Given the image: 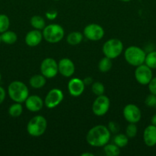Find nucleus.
Instances as JSON below:
<instances>
[{
  "label": "nucleus",
  "instance_id": "1",
  "mask_svg": "<svg viewBox=\"0 0 156 156\" xmlns=\"http://www.w3.org/2000/svg\"><path fill=\"white\" fill-rule=\"evenodd\" d=\"M111 133L104 125H96L88 131L86 136L87 143L93 147H103L109 143Z\"/></svg>",
  "mask_w": 156,
  "mask_h": 156
},
{
  "label": "nucleus",
  "instance_id": "2",
  "mask_svg": "<svg viewBox=\"0 0 156 156\" xmlns=\"http://www.w3.org/2000/svg\"><path fill=\"white\" fill-rule=\"evenodd\" d=\"M8 94L13 101L22 104L28 97L29 90L24 82L13 81L8 87Z\"/></svg>",
  "mask_w": 156,
  "mask_h": 156
},
{
  "label": "nucleus",
  "instance_id": "3",
  "mask_svg": "<svg viewBox=\"0 0 156 156\" xmlns=\"http://www.w3.org/2000/svg\"><path fill=\"white\" fill-rule=\"evenodd\" d=\"M145 52L137 46H129L124 52L125 61L132 66H139L145 63Z\"/></svg>",
  "mask_w": 156,
  "mask_h": 156
},
{
  "label": "nucleus",
  "instance_id": "4",
  "mask_svg": "<svg viewBox=\"0 0 156 156\" xmlns=\"http://www.w3.org/2000/svg\"><path fill=\"white\" fill-rule=\"evenodd\" d=\"M47 127V121L44 117L36 115L32 117L27 124V132L33 137H38L45 133Z\"/></svg>",
  "mask_w": 156,
  "mask_h": 156
},
{
  "label": "nucleus",
  "instance_id": "5",
  "mask_svg": "<svg viewBox=\"0 0 156 156\" xmlns=\"http://www.w3.org/2000/svg\"><path fill=\"white\" fill-rule=\"evenodd\" d=\"M43 38L50 44H57L62 41L64 37V30L58 24H50L42 30Z\"/></svg>",
  "mask_w": 156,
  "mask_h": 156
},
{
  "label": "nucleus",
  "instance_id": "6",
  "mask_svg": "<svg viewBox=\"0 0 156 156\" xmlns=\"http://www.w3.org/2000/svg\"><path fill=\"white\" fill-rule=\"evenodd\" d=\"M102 50L104 56L111 59H116L122 53L123 44L119 39L112 38L104 43Z\"/></svg>",
  "mask_w": 156,
  "mask_h": 156
},
{
  "label": "nucleus",
  "instance_id": "7",
  "mask_svg": "<svg viewBox=\"0 0 156 156\" xmlns=\"http://www.w3.org/2000/svg\"><path fill=\"white\" fill-rule=\"evenodd\" d=\"M41 74L46 79H53L58 73V62L53 58L47 57L43 59L40 66Z\"/></svg>",
  "mask_w": 156,
  "mask_h": 156
},
{
  "label": "nucleus",
  "instance_id": "8",
  "mask_svg": "<svg viewBox=\"0 0 156 156\" xmlns=\"http://www.w3.org/2000/svg\"><path fill=\"white\" fill-rule=\"evenodd\" d=\"M110 107V100L107 96L102 95L96 96V99L92 105L93 113L97 117H102L107 114Z\"/></svg>",
  "mask_w": 156,
  "mask_h": 156
},
{
  "label": "nucleus",
  "instance_id": "9",
  "mask_svg": "<svg viewBox=\"0 0 156 156\" xmlns=\"http://www.w3.org/2000/svg\"><path fill=\"white\" fill-rule=\"evenodd\" d=\"M83 34L87 39L92 41H98L103 37L105 31L102 26L92 23L84 27Z\"/></svg>",
  "mask_w": 156,
  "mask_h": 156
},
{
  "label": "nucleus",
  "instance_id": "10",
  "mask_svg": "<svg viewBox=\"0 0 156 156\" xmlns=\"http://www.w3.org/2000/svg\"><path fill=\"white\" fill-rule=\"evenodd\" d=\"M135 78L138 83L142 85H148L153 78L152 69L145 63L136 66L135 70Z\"/></svg>",
  "mask_w": 156,
  "mask_h": 156
},
{
  "label": "nucleus",
  "instance_id": "11",
  "mask_svg": "<svg viewBox=\"0 0 156 156\" xmlns=\"http://www.w3.org/2000/svg\"><path fill=\"white\" fill-rule=\"evenodd\" d=\"M64 100V93L59 88H52L47 92L44 98V105L49 109L58 107Z\"/></svg>",
  "mask_w": 156,
  "mask_h": 156
},
{
  "label": "nucleus",
  "instance_id": "12",
  "mask_svg": "<svg viewBox=\"0 0 156 156\" xmlns=\"http://www.w3.org/2000/svg\"><path fill=\"white\" fill-rule=\"evenodd\" d=\"M123 117L128 123H137L142 118V112L139 107L133 104H128L123 108Z\"/></svg>",
  "mask_w": 156,
  "mask_h": 156
},
{
  "label": "nucleus",
  "instance_id": "13",
  "mask_svg": "<svg viewBox=\"0 0 156 156\" xmlns=\"http://www.w3.org/2000/svg\"><path fill=\"white\" fill-rule=\"evenodd\" d=\"M75 66L69 58H63L58 62V73L62 76L70 78L74 74Z\"/></svg>",
  "mask_w": 156,
  "mask_h": 156
},
{
  "label": "nucleus",
  "instance_id": "14",
  "mask_svg": "<svg viewBox=\"0 0 156 156\" xmlns=\"http://www.w3.org/2000/svg\"><path fill=\"white\" fill-rule=\"evenodd\" d=\"M85 84L84 81L78 78H72L68 82L67 89L69 93L73 97H79L85 90Z\"/></svg>",
  "mask_w": 156,
  "mask_h": 156
},
{
  "label": "nucleus",
  "instance_id": "15",
  "mask_svg": "<svg viewBox=\"0 0 156 156\" xmlns=\"http://www.w3.org/2000/svg\"><path fill=\"white\" fill-rule=\"evenodd\" d=\"M25 108L31 112H38L43 108L44 105V101L37 94L28 95L24 101Z\"/></svg>",
  "mask_w": 156,
  "mask_h": 156
},
{
  "label": "nucleus",
  "instance_id": "16",
  "mask_svg": "<svg viewBox=\"0 0 156 156\" xmlns=\"http://www.w3.org/2000/svg\"><path fill=\"white\" fill-rule=\"evenodd\" d=\"M43 34L41 30L34 29V30H30L26 34L24 41L28 47H35L41 44Z\"/></svg>",
  "mask_w": 156,
  "mask_h": 156
},
{
  "label": "nucleus",
  "instance_id": "17",
  "mask_svg": "<svg viewBox=\"0 0 156 156\" xmlns=\"http://www.w3.org/2000/svg\"><path fill=\"white\" fill-rule=\"evenodd\" d=\"M143 141L148 147H153L156 145V126L148 125L143 132Z\"/></svg>",
  "mask_w": 156,
  "mask_h": 156
},
{
  "label": "nucleus",
  "instance_id": "18",
  "mask_svg": "<svg viewBox=\"0 0 156 156\" xmlns=\"http://www.w3.org/2000/svg\"><path fill=\"white\" fill-rule=\"evenodd\" d=\"M47 79L42 74H36L32 76L29 79V85L35 89H40L45 85Z\"/></svg>",
  "mask_w": 156,
  "mask_h": 156
},
{
  "label": "nucleus",
  "instance_id": "19",
  "mask_svg": "<svg viewBox=\"0 0 156 156\" xmlns=\"http://www.w3.org/2000/svg\"><path fill=\"white\" fill-rule=\"evenodd\" d=\"M84 38V34L78 31L70 32L67 37V42L70 45L76 46L80 44Z\"/></svg>",
  "mask_w": 156,
  "mask_h": 156
},
{
  "label": "nucleus",
  "instance_id": "20",
  "mask_svg": "<svg viewBox=\"0 0 156 156\" xmlns=\"http://www.w3.org/2000/svg\"><path fill=\"white\" fill-rule=\"evenodd\" d=\"M0 36H1L2 42L6 44H13L18 40V36H17L16 33L12 30H7L6 31L2 33Z\"/></svg>",
  "mask_w": 156,
  "mask_h": 156
},
{
  "label": "nucleus",
  "instance_id": "21",
  "mask_svg": "<svg viewBox=\"0 0 156 156\" xmlns=\"http://www.w3.org/2000/svg\"><path fill=\"white\" fill-rule=\"evenodd\" d=\"M30 24L34 29L42 30L46 26L45 21L42 17L39 15H34L30 20Z\"/></svg>",
  "mask_w": 156,
  "mask_h": 156
},
{
  "label": "nucleus",
  "instance_id": "22",
  "mask_svg": "<svg viewBox=\"0 0 156 156\" xmlns=\"http://www.w3.org/2000/svg\"><path fill=\"white\" fill-rule=\"evenodd\" d=\"M112 66H113L112 59L106 56H104L99 60V64H98V69L101 73H107L111 69Z\"/></svg>",
  "mask_w": 156,
  "mask_h": 156
},
{
  "label": "nucleus",
  "instance_id": "23",
  "mask_svg": "<svg viewBox=\"0 0 156 156\" xmlns=\"http://www.w3.org/2000/svg\"><path fill=\"white\" fill-rule=\"evenodd\" d=\"M103 150L106 156H118L120 154V148L114 143L109 144L108 143L103 146Z\"/></svg>",
  "mask_w": 156,
  "mask_h": 156
},
{
  "label": "nucleus",
  "instance_id": "24",
  "mask_svg": "<svg viewBox=\"0 0 156 156\" xmlns=\"http://www.w3.org/2000/svg\"><path fill=\"white\" fill-rule=\"evenodd\" d=\"M23 112V107L21 103L15 102L9 108V114L12 117H18Z\"/></svg>",
  "mask_w": 156,
  "mask_h": 156
},
{
  "label": "nucleus",
  "instance_id": "25",
  "mask_svg": "<svg viewBox=\"0 0 156 156\" xmlns=\"http://www.w3.org/2000/svg\"><path fill=\"white\" fill-rule=\"evenodd\" d=\"M114 144L119 146V148H123L128 145V137L125 134L123 133H116L113 139Z\"/></svg>",
  "mask_w": 156,
  "mask_h": 156
},
{
  "label": "nucleus",
  "instance_id": "26",
  "mask_svg": "<svg viewBox=\"0 0 156 156\" xmlns=\"http://www.w3.org/2000/svg\"><path fill=\"white\" fill-rule=\"evenodd\" d=\"M145 64L151 69H156V51H151L146 54L145 59Z\"/></svg>",
  "mask_w": 156,
  "mask_h": 156
},
{
  "label": "nucleus",
  "instance_id": "27",
  "mask_svg": "<svg viewBox=\"0 0 156 156\" xmlns=\"http://www.w3.org/2000/svg\"><path fill=\"white\" fill-rule=\"evenodd\" d=\"M10 26L9 18L5 14H0V34L9 30Z\"/></svg>",
  "mask_w": 156,
  "mask_h": 156
},
{
  "label": "nucleus",
  "instance_id": "28",
  "mask_svg": "<svg viewBox=\"0 0 156 156\" xmlns=\"http://www.w3.org/2000/svg\"><path fill=\"white\" fill-rule=\"evenodd\" d=\"M91 90L92 92L95 95H102V94H104V92H105V87H104L103 84L101 83L100 82H95L92 84Z\"/></svg>",
  "mask_w": 156,
  "mask_h": 156
},
{
  "label": "nucleus",
  "instance_id": "29",
  "mask_svg": "<svg viewBox=\"0 0 156 156\" xmlns=\"http://www.w3.org/2000/svg\"><path fill=\"white\" fill-rule=\"evenodd\" d=\"M138 133V127L136 123H129V124L125 128V135L128 137V139H133L136 137Z\"/></svg>",
  "mask_w": 156,
  "mask_h": 156
},
{
  "label": "nucleus",
  "instance_id": "30",
  "mask_svg": "<svg viewBox=\"0 0 156 156\" xmlns=\"http://www.w3.org/2000/svg\"><path fill=\"white\" fill-rule=\"evenodd\" d=\"M145 104L149 108H153V107H155L156 105V95L153 94H150L145 98Z\"/></svg>",
  "mask_w": 156,
  "mask_h": 156
},
{
  "label": "nucleus",
  "instance_id": "31",
  "mask_svg": "<svg viewBox=\"0 0 156 156\" xmlns=\"http://www.w3.org/2000/svg\"><path fill=\"white\" fill-rule=\"evenodd\" d=\"M108 129L110 131L111 133H114L116 134L119 133V126L116 122L115 121H110V123H108Z\"/></svg>",
  "mask_w": 156,
  "mask_h": 156
},
{
  "label": "nucleus",
  "instance_id": "32",
  "mask_svg": "<svg viewBox=\"0 0 156 156\" xmlns=\"http://www.w3.org/2000/svg\"><path fill=\"white\" fill-rule=\"evenodd\" d=\"M148 89H149L150 93L156 95V76L153 77L151 80L150 81L149 83L148 84Z\"/></svg>",
  "mask_w": 156,
  "mask_h": 156
},
{
  "label": "nucleus",
  "instance_id": "33",
  "mask_svg": "<svg viewBox=\"0 0 156 156\" xmlns=\"http://www.w3.org/2000/svg\"><path fill=\"white\" fill-rule=\"evenodd\" d=\"M58 12H57L56 10H52V11H48L45 13L46 18H47L50 21H52V20L56 19V18L58 17Z\"/></svg>",
  "mask_w": 156,
  "mask_h": 156
},
{
  "label": "nucleus",
  "instance_id": "34",
  "mask_svg": "<svg viewBox=\"0 0 156 156\" xmlns=\"http://www.w3.org/2000/svg\"><path fill=\"white\" fill-rule=\"evenodd\" d=\"M6 92L5 91L4 88L2 86H0V105L4 101L5 98H6Z\"/></svg>",
  "mask_w": 156,
  "mask_h": 156
},
{
  "label": "nucleus",
  "instance_id": "35",
  "mask_svg": "<svg viewBox=\"0 0 156 156\" xmlns=\"http://www.w3.org/2000/svg\"><path fill=\"white\" fill-rule=\"evenodd\" d=\"M84 84H85V85H92V84H93V79H92L91 77H86L85 79H84Z\"/></svg>",
  "mask_w": 156,
  "mask_h": 156
},
{
  "label": "nucleus",
  "instance_id": "36",
  "mask_svg": "<svg viewBox=\"0 0 156 156\" xmlns=\"http://www.w3.org/2000/svg\"><path fill=\"white\" fill-rule=\"evenodd\" d=\"M151 124L156 126V114H154V115H153V117H151Z\"/></svg>",
  "mask_w": 156,
  "mask_h": 156
},
{
  "label": "nucleus",
  "instance_id": "37",
  "mask_svg": "<svg viewBox=\"0 0 156 156\" xmlns=\"http://www.w3.org/2000/svg\"><path fill=\"white\" fill-rule=\"evenodd\" d=\"M81 156H94L93 153H90V152H84V153L81 154Z\"/></svg>",
  "mask_w": 156,
  "mask_h": 156
},
{
  "label": "nucleus",
  "instance_id": "38",
  "mask_svg": "<svg viewBox=\"0 0 156 156\" xmlns=\"http://www.w3.org/2000/svg\"><path fill=\"white\" fill-rule=\"evenodd\" d=\"M120 1L124 2H130L131 0H120Z\"/></svg>",
  "mask_w": 156,
  "mask_h": 156
},
{
  "label": "nucleus",
  "instance_id": "39",
  "mask_svg": "<svg viewBox=\"0 0 156 156\" xmlns=\"http://www.w3.org/2000/svg\"><path fill=\"white\" fill-rule=\"evenodd\" d=\"M1 79H2V74L1 73H0V82H1Z\"/></svg>",
  "mask_w": 156,
  "mask_h": 156
},
{
  "label": "nucleus",
  "instance_id": "40",
  "mask_svg": "<svg viewBox=\"0 0 156 156\" xmlns=\"http://www.w3.org/2000/svg\"><path fill=\"white\" fill-rule=\"evenodd\" d=\"M1 42H2V40H1V36H0V44H1Z\"/></svg>",
  "mask_w": 156,
  "mask_h": 156
},
{
  "label": "nucleus",
  "instance_id": "41",
  "mask_svg": "<svg viewBox=\"0 0 156 156\" xmlns=\"http://www.w3.org/2000/svg\"><path fill=\"white\" fill-rule=\"evenodd\" d=\"M55 1H58V0H55Z\"/></svg>",
  "mask_w": 156,
  "mask_h": 156
},
{
  "label": "nucleus",
  "instance_id": "42",
  "mask_svg": "<svg viewBox=\"0 0 156 156\" xmlns=\"http://www.w3.org/2000/svg\"><path fill=\"white\" fill-rule=\"evenodd\" d=\"M155 108H156V105H155Z\"/></svg>",
  "mask_w": 156,
  "mask_h": 156
}]
</instances>
